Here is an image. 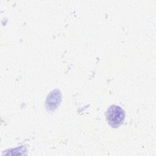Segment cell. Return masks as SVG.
<instances>
[{
  "label": "cell",
  "instance_id": "6da1fadb",
  "mask_svg": "<svg viewBox=\"0 0 156 156\" xmlns=\"http://www.w3.org/2000/svg\"><path fill=\"white\" fill-rule=\"evenodd\" d=\"M105 115L108 124L113 127H117L122 124L125 118L124 111L115 105L108 107Z\"/></svg>",
  "mask_w": 156,
  "mask_h": 156
}]
</instances>
